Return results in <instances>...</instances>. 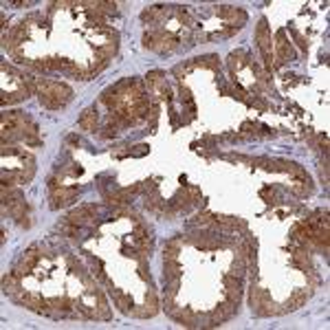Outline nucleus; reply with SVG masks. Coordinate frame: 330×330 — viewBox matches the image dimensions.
<instances>
[{
    "mask_svg": "<svg viewBox=\"0 0 330 330\" xmlns=\"http://www.w3.org/2000/svg\"><path fill=\"white\" fill-rule=\"evenodd\" d=\"M38 97L40 104L49 110H59L73 99V91L66 84L53 82V80H38Z\"/></svg>",
    "mask_w": 330,
    "mask_h": 330,
    "instance_id": "obj_1",
    "label": "nucleus"
},
{
    "mask_svg": "<svg viewBox=\"0 0 330 330\" xmlns=\"http://www.w3.org/2000/svg\"><path fill=\"white\" fill-rule=\"evenodd\" d=\"M255 38H257V46H260V51L264 55V62H267V66H271V33H269L267 20H264V18L260 20V25H257Z\"/></svg>",
    "mask_w": 330,
    "mask_h": 330,
    "instance_id": "obj_2",
    "label": "nucleus"
},
{
    "mask_svg": "<svg viewBox=\"0 0 330 330\" xmlns=\"http://www.w3.org/2000/svg\"><path fill=\"white\" fill-rule=\"evenodd\" d=\"M77 194H80V189H77V187H62V185H59V187L53 189V194H51V207L53 209L66 207L69 203L75 201Z\"/></svg>",
    "mask_w": 330,
    "mask_h": 330,
    "instance_id": "obj_3",
    "label": "nucleus"
},
{
    "mask_svg": "<svg viewBox=\"0 0 330 330\" xmlns=\"http://www.w3.org/2000/svg\"><path fill=\"white\" fill-rule=\"evenodd\" d=\"M95 214H97V207H95V205H84L80 209H75V212H71L69 218H66V223L80 227L84 223H91V220L95 218Z\"/></svg>",
    "mask_w": 330,
    "mask_h": 330,
    "instance_id": "obj_4",
    "label": "nucleus"
},
{
    "mask_svg": "<svg viewBox=\"0 0 330 330\" xmlns=\"http://www.w3.org/2000/svg\"><path fill=\"white\" fill-rule=\"evenodd\" d=\"M275 49H278V57L282 59V62H284V59H291L293 55H295L291 42L286 40V31H278V35H275Z\"/></svg>",
    "mask_w": 330,
    "mask_h": 330,
    "instance_id": "obj_5",
    "label": "nucleus"
},
{
    "mask_svg": "<svg viewBox=\"0 0 330 330\" xmlns=\"http://www.w3.org/2000/svg\"><path fill=\"white\" fill-rule=\"evenodd\" d=\"M35 262H38V247H31V249H29L27 253H25V257L20 260V264H18L16 275L20 278L22 273H29V271L33 269V264H35Z\"/></svg>",
    "mask_w": 330,
    "mask_h": 330,
    "instance_id": "obj_6",
    "label": "nucleus"
},
{
    "mask_svg": "<svg viewBox=\"0 0 330 330\" xmlns=\"http://www.w3.org/2000/svg\"><path fill=\"white\" fill-rule=\"evenodd\" d=\"M80 128H82V130H88V132H95V130H97V110H95V108H88V110L82 112V117H80Z\"/></svg>",
    "mask_w": 330,
    "mask_h": 330,
    "instance_id": "obj_7",
    "label": "nucleus"
},
{
    "mask_svg": "<svg viewBox=\"0 0 330 330\" xmlns=\"http://www.w3.org/2000/svg\"><path fill=\"white\" fill-rule=\"evenodd\" d=\"M240 295H242V291H240V278L233 280V275H229V278H227V299L238 304Z\"/></svg>",
    "mask_w": 330,
    "mask_h": 330,
    "instance_id": "obj_8",
    "label": "nucleus"
},
{
    "mask_svg": "<svg viewBox=\"0 0 330 330\" xmlns=\"http://www.w3.org/2000/svg\"><path fill=\"white\" fill-rule=\"evenodd\" d=\"M165 271H163V275H165V280H170V282H176V278L181 275V267H178V262L176 260H165Z\"/></svg>",
    "mask_w": 330,
    "mask_h": 330,
    "instance_id": "obj_9",
    "label": "nucleus"
},
{
    "mask_svg": "<svg viewBox=\"0 0 330 330\" xmlns=\"http://www.w3.org/2000/svg\"><path fill=\"white\" fill-rule=\"evenodd\" d=\"M112 295H115V302L119 306V310H121V313H130V308H128V306H132L130 299L125 297L123 293H119V291H112Z\"/></svg>",
    "mask_w": 330,
    "mask_h": 330,
    "instance_id": "obj_10",
    "label": "nucleus"
},
{
    "mask_svg": "<svg viewBox=\"0 0 330 330\" xmlns=\"http://www.w3.org/2000/svg\"><path fill=\"white\" fill-rule=\"evenodd\" d=\"M29 97V91L25 88V91H16V93H11V95H5L3 99V104H16V101H22V99H27Z\"/></svg>",
    "mask_w": 330,
    "mask_h": 330,
    "instance_id": "obj_11",
    "label": "nucleus"
},
{
    "mask_svg": "<svg viewBox=\"0 0 330 330\" xmlns=\"http://www.w3.org/2000/svg\"><path fill=\"white\" fill-rule=\"evenodd\" d=\"M293 257H295V262H297L302 269L308 267V253H306L304 249H295V251H293Z\"/></svg>",
    "mask_w": 330,
    "mask_h": 330,
    "instance_id": "obj_12",
    "label": "nucleus"
},
{
    "mask_svg": "<svg viewBox=\"0 0 330 330\" xmlns=\"http://www.w3.org/2000/svg\"><path fill=\"white\" fill-rule=\"evenodd\" d=\"M49 304H51V308L59 310V313H64V310L71 308V302H69V299H49Z\"/></svg>",
    "mask_w": 330,
    "mask_h": 330,
    "instance_id": "obj_13",
    "label": "nucleus"
},
{
    "mask_svg": "<svg viewBox=\"0 0 330 330\" xmlns=\"http://www.w3.org/2000/svg\"><path fill=\"white\" fill-rule=\"evenodd\" d=\"M231 275H233V278H242V275H244V260H242V257H236Z\"/></svg>",
    "mask_w": 330,
    "mask_h": 330,
    "instance_id": "obj_14",
    "label": "nucleus"
},
{
    "mask_svg": "<svg viewBox=\"0 0 330 330\" xmlns=\"http://www.w3.org/2000/svg\"><path fill=\"white\" fill-rule=\"evenodd\" d=\"M165 260H176V255H178V247H176V244H170V247H167L165 249Z\"/></svg>",
    "mask_w": 330,
    "mask_h": 330,
    "instance_id": "obj_15",
    "label": "nucleus"
},
{
    "mask_svg": "<svg viewBox=\"0 0 330 330\" xmlns=\"http://www.w3.org/2000/svg\"><path fill=\"white\" fill-rule=\"evenodd\" d=\"M18 150L14 146H3V154H16Z\"/></svg>",
    "mask_w": 330,
    "mask_h": 330,
    "instance_id": "obj_16",
    "label": "nucleus"
}]
</instances>
